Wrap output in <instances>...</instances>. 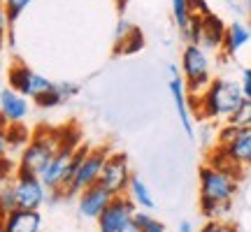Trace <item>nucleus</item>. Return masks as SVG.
Instances as JSON below:
<instances>
[{"label":"nucleus","instance_id":"obj_1","mask_svg":"<svg viewBox=\"0 0 251 232\" xmlns=\"http://www.w3.org/2000/svg\"><path fill=\"white\" fill-rule=\"evenodd\" d=\"M242 89H240V81L235 79H212L200 95H191L188 93V107L191 114L198 121H228V116L233 114L235 109L244 102Z\"/></svg>","mask_w":251,"mask_h":232},{"label":"nucleus","instance_id":"obj_2","mask_svg":"<svg viewBox=\"0 0 251 232\" xmlns=\"http://www.w3.org/2000/svg\"><path fill=\"white\" fill-rule=\"evenodd\" d=\"M63 142V128H49L42 125L33 130L30 142L24 146V151L19 153V172H30V174H40L45 170V165L51 161V156L58 151Z\"/></svg>","mask_w":251,"mask_h":232},{"label":"nucleus","instance_id":"obj_3","mask_svg":"<svg viewBox=\"0 0 251 232\" xmlns=\"http://www.w3.org/2000/svg\"><path fill=\"white\" fill-rule=\"evenodd\" d=\"M198 184H200V200L233 202L240 190V174L205 162L198 172Z\"/></svg>","mask_w":251,"mask_h":232},{"label":"nucleus","instance_id":"obj_4","mask_svg":"<svg viewBox=\"0 0 251 232\" xmlns=\"http://www.w3.org/2000/svg\"><path fill=\"white\" fill-rule=\"evenodd\" d=\"M181 77L191 95H200L209 86L212 77V58L209 51L200 45H186L181 49V63H179Z\"/></svg>","mask_w":251,"mask_h":232},{"label":"nucleus","instance_id":"obj_5","mask_svg":"<svg viewBox=\"0 0 251 232\" xmlns=\"http://www.w3.org/2000/svg\"><path fill=\"white\" fill-rule=\"evenodd\" d=\"M112 153L107 144H100V146H89V151L84 156L81 161L79 170L72 179V184L68 186V190L63 193V200H70V197H77L81 190H86L89 186L98 184L100 181V174H102V167H105V161L107 156Z\"/></svg>","mask_w":251,"mask_h":232},{"label":"nucleus","instance_id":"obj_6","mask_svg":"<svg viewBox=\"0 0 251 232\" xmlns=\"http://www.w3.org/2000/svg\"><path fill=\"white\" fill-rule=\"evenodd\" d=\"M7 81H9V89L21 93L24 98H33V100L40 98L49 89H54V81L51 79H47L45 74H40L33 68H28L26 63H19V61L14 65H9Z\"/></svg>","mask_w":251,"mask_h":232},{"label":"nucleus","instance_id":"obj_7","mask_svg":"<svg viewBox=\"0 0 251 232\" xmlns=\"http://www.w3.org/2000/svg\"><path fill=\"white\" fill-rule=\"evenodd\" d=\"M14 186V195H17L19 209H33L40 211L42 205L49 200V188L42 184L40 174H30V172H19L12 179Z\"/></svg>","mask_w":251,"mask_h":232},{"label":"nucleus","instance_id":"obj_8","mask_svg":"<svg viewBox=\"0 0 251 232\" xmlns=\"http://www.w3.org/2000/svg\"><path fill=\"white\" fill-rule=\"evenodd\" d=\"M130 179H133V172H130L128 153L112 151L107 156V161H105V167H102V174H100L98 184H102L112 195H128Z\"/></svg>","mask_w":251,"mask_h":232},{"label":"nucleus","instance_id":"obj_9","mask_svg":"<svg viewBox=\"0 0 251 232\" xmlns=\"http://www.w3.org/2000/svg\"><path fill=\"white\" fill-rule=\"evenodd\" d=\"M137 214V207L128 195H114L112 202L107 205V209L100 214L98 232H119L126 223H130Z\"/></svg>","mask_w":251,"mask_h":232},{"label":"nucleus","instance_id":"obj_10","mask_svg":"<svg viewBox=\"0 0 251 232\" xmlns=\"http://www.w3.org/2000/svg\"><path fill=\"white\" fill-rule=\"evenodd\" d=\"M170 95L175 100V109H177V116H179V123L184 128V133L188 135V139H193V114H191V107H188V89L184 84V77H181V70L177 65H170Z\"/></svg>","mask_w":251,"mask_h":232},{"label":"nucleus","instance_id":"obj_11","mask_svg":"<svg viewBox=\"0 0 251 232\" xmlns=\"http://www.w3.org/2000/svg\"><path fill=\"white\" fill-rule=\"evenodd\" d=\"M112 193L102 184H93L86 190H81L77 195V209H79V216L84 221H98L100 214L107 209V205L112 202Z\"/></svg>","mask_w":251,"mask_h":232},{"label":"nucleus","instance_id":"obj_12","mask_svg":"<svg viewBox=\"0 0 251 232\" xmlns=\"http://www.w3.org/2000/svg\"><path fill=\"white\" fill-rule=\"evenodd\" d=\"M219 151L224 153V158L235 170H249L251 167V128H240V133L235 135L233 142L224 144V146H216Z\"/></svg>","mask_w":251,"mask_h":232},{"label":"nucleus","instance_id":"obj_13","mask_svg":"<svg viewBox=\"0 0 251 232\" xmlns=\"http://www.w3.org/2000/svg\"><path fill=\"white\" fill-rule=\"evenodd\" d=\"M28 114H30V102L28 98H24L21 93H17L14 89H2L0 91V116L12 123H26Z\"/></svg>","mask_w":251,"mask_h":232},{"label":"nucleus","instance_id":"obj_14","mask_svg":"<svg viewBox=\"0 0 251 232\" xmlns=\"http://www.w3.org/2000/svg\"><path fill=\"white\" fill-rule=\"evenodd\" d=\"M0 232H42V214L33 209H14L0 218Z\"/></svg>","mask_w":251,"mask_h":232},{"label":"nucleus","instance_id":"obj_15","mask_svg":"<svg viewBox=\"0 0 251 232\" xmlns=\"http://www.w3.org/2000/svg\"><path fill=\"white\" fill-rule=\"evenodd\" d=\"M226 23L224 19L214 14V12H209L202 17V26H200V42L198 45L207 49V51H221V46H224V37H226Z\"/></svg>","mask_w":251,"mask_h":232},{"label":"nucleus","instance_id":"obj_16","mask_svg":"<svg viewBox=\"0 0 251 232\" xmlns=\"http://www.w3.org/2000/svg\"><path fill=\"white\" fill-rule=\"evenodd\" d=\"M249 42H251V28L247 23H242V21H233V23H228V28H226L221 54L235 56L237 51H242Z\"/></svg>","mask_w":251,"mask_h":232},{"label":"nucleus","instance_id":"obj_17","mask_svg":"<svg viewBox=\"0 0 251 232\" xmlns=\"http://www.w3.org/2000/svg\"><path fill=\"white\" fill-rule=\"evenodd\" d=\"M128 197H130L135 202V207L142 209V211H151L153 207H156L149 186H147L140 177H135V174H133V179H130V186H128Z\"/></svg>","mask_w":251,"mask_h":232},{"label":"nucleus","instance_id":"obj_18","mask_svg":"<svg viewBox=\"0 0 251 232\" xmlns=\"http://www.w3.org/2000/svg\"><path fill=\"white\" fill-rule=\"evenodd\" d=\"M142 49H144V35L137 26H133V30H130L128 35L114 42V54H119V56L137 54V51H142Z\"/></svg>","mask_w":251,"mask_h":232},{"label":"nucleus","instance_id":"obj_19","mask_svg":"<svg viewBox=\"0 0 251 232\" xmlns=\"http://www.w3.org/2000/svg\"><path fill=\"white\" fill-rule=\"evenodd\" d=\"M200 214L205 221H228L233 214V202H214V200H200Z\"/></svg>","mask_w":251,"mask_h":232},{"label":"nucleus","instance_id":"obj_20","mask_svg":"<svg viewBox=\"0 0 251 232\" xmlns=\"http://www.w3.org/2000/svg\"><path fill=\"white\" fill-rule=\"evenodd\" d=\"M5 137H7L9 151H19V153H21V151H24V146L30 142L33 133L26 128V123H12V125H7Z\"/></svg>","mask_w":251,"mask_h":232},{"label":"nucleus","instance_id":"obj_21","mask_svg":"<svg viewBox=\"0 0 251 232\" xmlns=\"http://www.w3.org/2000/svg\"><path fill=\"white\" fill-rule=\"evenodd\" d=\"M14 209H19V205H17V195H14V186L9 181V184L0 186V218L9 214V211H14Z\"/></svg>","mask_w":251,"mask_h":232},{"label":"nucleus","instance_id":"obj_22","mask_svg":"<svg viewBox=\"0 0 251 232\" xmlns=\"http://www.w3.org/2000/svg\"><path fill=\"white\" fill-rule=\"evenodd\" d=\"M133 221L142 228V232H168V228H165L158 218H153L149 211H142V209H137V214H135Z\"/></svg>","mask_w":251,"mask_h":232},{"label":"nucleus","instance_id":"obj_23","mask_svg":"<svg viewBox=\"0 0 251 232\" xmlns=\"http://www.w3.org/2000/svg\"><path fill=\"white\" fill-rule=\"evenodd\" d=\"M200 26H202V17L191 14L188 23L181 28V37H184L186 45H198V42H200Z\"/></svg>","mask_w":251,"mask_h":232},{"label":"nucleus","instance_id":"obj_24","mask_svg":"<svg viewBox=\"0 0 251 232\" xmlns=\"http://www.w3.org/2000/svg\"><path fill=\"white\" fill-rule=\"evenodd\" d=\"M249 121H251V102L249 100H244L242 105L228 116V121H226V123L237 125V128H249Z\"/></svg>","mask_w":251,"mask_h":232},{"label":"nucleus","instance_id":"obj_25","mask_svg":"<svg viewBox=\"0 0 251 232\" xmlns=\"http://www.w3.org/2000/svg\"><path fill=\"white\" fill-rule=\"evenodd\" d=\"M63 102H65V98L61 95V91L56 89V84H54V89H49L47 93H42L40 98H35V105L42 109H54V107H58V105H63Z\"/></svg>","mask_w":251,"mask_h":232},{"label":"nucleus","instance_id":"obj_26","mask_svg":"<svg viewBox=\"0 0 251 232\" xmlns=\"http://www.w3.org/2000/svg\"><path fill=\"white\" fill-rule=\"evenodd\" d=\"M172 2V17H175V23L179 26V30L188 23L191 19V9H188V0H170Z\"/></svg>","mask_w":251,"mask_h":232},{"label":"nucleus","instance_id":"obj_27","mask_svg":"<svg viewBox=\"0 0 251 232\" xmlns=\"http://www.w3.org/2000/svg\"><path fill=\"white\" fill-rule=\"evenodd\" d=\"M30 2H33V0H2V5H5V9H7L9 21L14 23V21H17V19L28 9Z\"/></svg>","mask_w":251,"mask_h":232},{"label":"nucleus","instance_id":"obj_28","mask_svg":"<svg viewBox=\"0 0 251 232\" xmlns=\"http://www.w3.org/2000/svg\"><path fill=\"white\" fill-rule=\"evenodd\" d=\"M200 232H240L237 225L230 221H205V225L200 228Z\"/></svg>","mask_w":251,"mask_h":232},{"label":"nucleus","instance_id":"obj_29","mask_svg":"<svg viewBox=\"0 0 251 232\" xmlns=\"http://www.w3.org/2000/svg\"><path fill=\"white\" fill-rule=\"evenodd\" d=\"M14 165H12V161H9L7 156H0V186L2 184H9L12 179H14Z\"/></svg>","mask_w":251,"mask_h":232},{"label":"nucleus","instance_id":"obj_30","mask_svg":"<svg viewBox=\"0 0 251 232\" xmlns=\"http://www.w3.org/2000/svg\"><path fill=\"white\" fill-rule=\"evenodd\" d=\"M9 17H7V9L2 5V0H0V51H2V46H5V40H7V33H9Z\"/></svg>","mask_w":251,"mask_h":232},{"label":"nucleus","instance_id":"obj_31","mask_svg":"<svg viewBox=\"0 0 251 232\" xmlns=\"http://www.w3.org/2000/svg\"><path fill=\"white\" fill-rule=\"evenodd\" d=\"M56 89L61 91V95L65 100L77 98V95H79V86H77V84H72V81H61V84H56Z\"/></svg>","mask_w":251,"mask_h":232},{"label":"nucleus","instance_id":"obj_32","mask_svg":"<svg viewBox=\"0 0 251 232\" xmlns=\"http://www.w3.org/2000/svg\"><path fill=\"white\" fill-rule=\"evenodd\" d=\"M240 89H242V95L247 100H251V65L244 68L242 74H240Z\"/></svg>","mask_w":251,"mask_h":232},{"label":"nucleus","instance_id":"obj_33","mask_svg":"<svg viewBox=\"0 0 251 232\" xmlns=\"http://www.w3.org/2000/svg\"><path fill=\"white\" fill-rule=\"evenodd\" d=\"M188 9H191V14H198V17H205L212 12L207 0H188Z\"/></svg>","mask_w":251,"mask_h":232},{"label":"nucleus","instance_id":"obj_34","mask_svg":"<svg viewBox=\"0 0 251 232\" xmlns=\"http://www.w3.org/2000/svg\"><path fill=\"white\" fill-rule=\"evenodd\" d=\"M130 30H133V23H130V21H126V19H119V21H117V30H114V40L126 37Z\"/></svg>","mask_w":251,"mask_h":232},{"label":"nucleus","instance_id":"obj_35","mask_svg":"<svg viewBox=\"0 0 251 232\" xmlns=\"http://www.w3.org/2000/svg\"><path fill=\"white\" fill-rule=\"evenodd\" d=\"M119 232H142V228H140V225L135 223V221H130V223H126Z\"/></svg>","mask_w":251,"mask_h":232},{"label":"nucleus","instance_id":"obj_36","mask_svg":"<svg viewBox=\"0 0 251 232\" xmlns=\"http://www.w3.org/2000/svg\"><path fill=\"white\" fill-rule=\"evenodd\" d=\"M9 146H7V137H5V133H0V156H7Z\"/></svg>","mask_w":251,"mask_h":232},{"label":"nucleus","instance_id":"obj_37","mask_svg":"<svg viewBox=\"0 0 251 232\" xmlns=\"http://www.w3.org/2000/svg\"><path fill=\"white\" fill-rule=\"evenodd\" d=\"M177 232H193V225L188 223V221H181L179 228H177Z\"/></svg>","mask_w":251,"mask_h":232},{"label":"nucleus","instance_id":"obj_38","mask_svg":"<svg viewBox=\"0 0 251 232\" xmlns=\"http://www.w3.org/2000/svg\"><path fill=\"white\" fill-rule=\"evenodd\" d=\"M244 9H247V14L251 17V0H244Z\"/></svg>","mask_w":251,"mask_h":232},{"label":"nucleus","instance_id":"obj_39","mask_svg":"<svg viewBox=\"0 0 251 232\" xmlns=\"http://www.w3.org/2000/svg\"><path fill=\"white\" fill-rule=\"evenodd\" d=\"M0 91H2V79H0Z\"/></svg>","mask_w":251,"mask_h":232},{"label":"nucleus","instance_id":"obj_40","mask_svg":"<svg viewBox=\"0 0 251 232\" xmlns=\"http://www.w3.org/2000/svg\"><path fill=\"white\" fill-rule=\"evenodd\" d=\"M249 102H251V100H249ZM249 128H251V121H249Z\"/></svg>","mask_w":251,"mask_h":232}]
</instances>
